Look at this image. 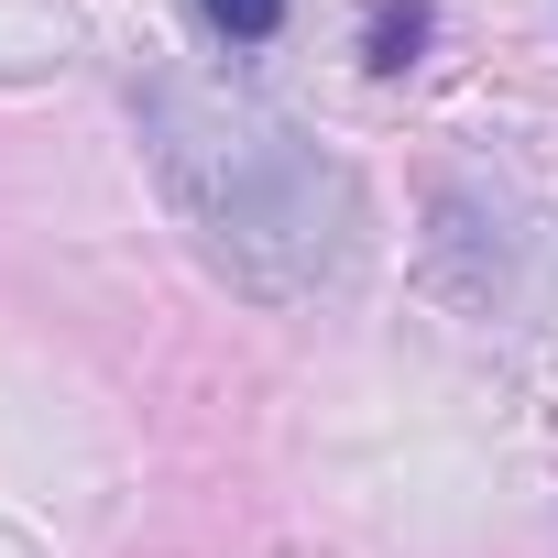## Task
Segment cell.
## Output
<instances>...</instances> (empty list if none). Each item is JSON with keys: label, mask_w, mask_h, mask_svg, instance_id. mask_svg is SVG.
Segmentation results:
<instances>
[{"label": "cell", "mask_w": 558, "mask_h": 558, "mask_svg": "<svg viewBox=\"0 0 558 558\" xmlns=\"http://www.w3.org/2000/svg\"><path fill=\"white\" fill-rule=\"evenodd\" d=\"M154 165L186 208V230L208 241V263L252 296H318L329 274L351 263V175L252 99L219 88H175L154 77Z\"/></svg>", "instance_id": "obj_1"}, {"label": "cell", "mask_w": 558, "mask_h": 558, "mask_svg": "<svg viewBox=\"0 0 558 558\" xmlns=\"http://www.w3.org/2000/svg\"><path fill=\"white\" fill-rule=\"evenodd\" d=\"M427 0H384V12H373V77H405L416 56H427Z\"/></svg>", "instance_id": "obj_2"}, {"label": "cell", "mask_w": 558, "mask_h": 558, "mask_svg": "<svg viewBox=\"0 0 558 558\" xmlns=\"http://www.w3.org/2000/svg\"><path fill=\"white\" fill-rule=\"evenodd\" d=\"M197 23L230 34V45H274L286 34V0H197Z\"/></svg>", "instance_id": "obj_3"}]
</instances>
